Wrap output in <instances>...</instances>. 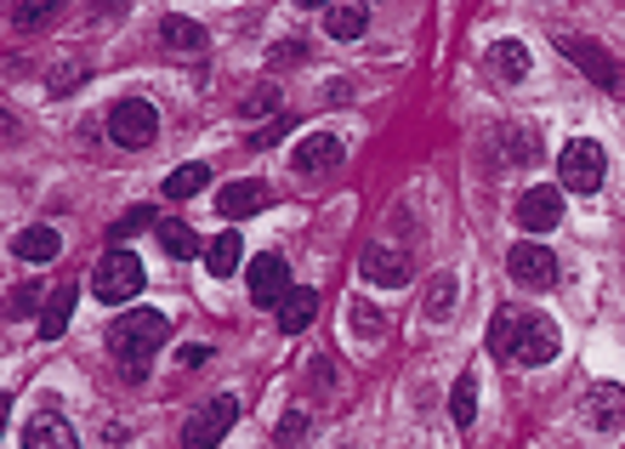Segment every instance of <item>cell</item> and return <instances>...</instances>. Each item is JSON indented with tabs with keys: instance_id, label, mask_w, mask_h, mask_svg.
<instances>
[{
	"instance_id": "cell-5",
	"label": "cell",
	"mask_w": 625,
	"mask_h": 449,
	"mask_svg": "<svg viewBox=\"0 0 625 449\" xmlns=\"http://www.w3.org/2000/svg\"><path fill=\"white\" fill-rule=\"evenodd\" d=\"M234 421H239V398H234V392L211 398L205 410H193V415H188V427H183V449H216L222 438H228Z\"/></svg>"
},
{
	"instance_id": "cell-21",
	"label": "cell",
	"mask_w": 625,
	"mask_h": 449,
	"mask_svg": "<svg viewBox=\"0 0 625 449\" xmlns=\"http://www.w3.org/2000/svg\"><path fill=\"white\" fill-rule=\"evenodd\" d=\"M364 23H370L364 7H324V29H330V40H359Z\"/></svg>"
},
{
	"instance_id": "cell-9",
	"label": "cell",
	"mask_w": 625,
	"mask_h": 449,
	"mask_svg": "<svg viewBox=\"0 0 625 449\" xmlns=\"http://www.w3.org/2000/svg\"><path fill=\"white\" fill-rule=\"evenodd\" d=\"M347 154V137L341 132H308L302 142L290 148V165L302 171V177H318V171H336Z\"/></svg>"
},
{
	"instance_id": "cell-34",
	"label": "cell",
	"mask_w": 625,
	"mask_h": 449,
	"mask_svg": "<svg viewBox=\"0 0 625 449\" xmlns=\"http://www.w3.org/2000/svg\"><path fill=\"white\" fill-rule=\"evenodd\" d=\"M52 17H58V7H17L12 12L17 29H40V23H52Z\"/></svg>"
},
{
	"instance_id": "cell-36",
	"label": "cell",
	"mask_w": 625,
	"mask_h": 449,
	"mask_svg": "<svg viewBox=\"0 0 625 449\" xmlns=\"http://www.w3.org/2000/svg\"><path fill=\"white\" fill-rule=\"evenodd\" d=\"M205 359H211V347H205V341H188L183 353H177V364H183V370H199Z\"/></svg>"
},
{
	"instance_id": "cell-31",
	"label": "cell",
	"mask_w": 625,
	"mask_h": 449,
	"mask_svg": "<svg viewBox=\"0 0 625 449\" xmlns=\"http://www.w3.org/2000/svg\"><path fill=\"white\" fill-rule=\"evenodd\" d=\"M308 427H313V421H308V410H290V415L279 421V449H296V444L308 438Z\"/></svg>"
},
{
	"instance_id": "cell-22",
	"label": "cell",
	"mask_w": 625,
	"mask_h": 449,
	"mask_svg": "<svg viewBox=\"0 0 625 449\" xmlns=\"http://www.w3.org/2000/svg\"><path fill=\"white\" fill-rule=\"evenodd\" d=\"M211 188V165H177L165 177V199H193V194H205Z\"/></svg>"
},
{
	"instance_id": "cell-33",
	"label": "cell",
	"mask_w": 625,
	"mask_h": 449,
	"mask_svg": "<svg viewBox=\"0 0 625 449\" xmlns=\"http://www.w3.org/2000/svg\"><path fill=\"white\" fill-rule=\"evenodd\" d=\"M40 308V296H35V285H17L12 296H7V319H29Z\"/></svg>"
},
{
	"instance_id": "cell-17",
	"label": "cell",
	"mask_w": 625,
	"mask_h": 449,
	"mask_svg": "<svg viewBox=\"0 0 625 449\" xmlns=\"http://www.w3.org/2000/svg\"><path fill=\"white\" fill-rule=\"evenodd\" d=\"M245 262V239L234 228H222L211 245H205V267H211V279H228V273H239Z\"/></svg>"
},
{
	"instance_id": "cell-15",
	"label": "cell",
	"mask_w": 625,
	"mask_h": 449,
	"mask_svg": "<svg viewBox=\"0 0 625 449\" xmlns=\"http://www.w3.org/2000/svg\"><path fill=\"white\" fill-rule=\"evenodd\" d=\"M359 267H364V279H370V285H387V290L410 279V262H404V251H387V245H370Z\"/></svg>"
},
{
	"instance_id": "cell-8",
	"label": "cell",
	"mask_w": 625,
	"mask_h": 449,
	"mask_svg": "<svg viewBox=\"0 0 625 449\" xmlns=\"http://www.w3.org/2000/svg\"><path fill=\"white\" fill-rule=\"evenodd\" d=\"M507 273L517 285H529V290H546V285H558V257L546 251V245H535V239H517L507 251Z\"/></svg>"
},
{
	"instance_id": "cell-37",
	"label": "cell",
	"mask_w": 625,
	"mask_h": 449,
	"mask_svg": "<svg viewBox=\"0 0 625 449\" xmlns=\"http://www.w3.org/2000/svg\"><path fill=\"white\" fill-rule=\"evenodd\" d=\"M296 58H308V46H296V40L290 46H273V63H296Z\"/></svg>"
},
{
	"instance_id": "cell-4",
	"label": "cell",
	"mask_w": 625,
	"mask_h": 449,
	"mask_svg": "<svg viewBox=\"0 0 625 449\" xmlns=\"http://www.w3.org/2000/svg\"><path fill=\"white\" fill-rule=\"evenodd\" d=\"M558 52L574 63V68H586L591 74V86H603V91H625V63H614L597 40H580V35H558Z\"/></svg>"
},
{
	"instance_id": "cell-26",
	"label": "cell",
	"mask_w": 625,
	"mask_h": 449,
	"mask_svg": "<svg viewBox=\"0 0 625 449\" xmlns=\"http://www.w3.org/2000/svg\"><path fill=\"white\" fill-rule=\"evenodd\" d=\"M455 296H461V285H455V273H438V279L427 285V319H449L455 313Z\"/></svg>"
},
{
	"instance_id": "cell-16",
	"label": "cell",
	"mask_w": 625,
	"mask_h": 449,
	"mask_svg": "<svg viewBox=\"0 0 625 449\" xmlns=\"http://www.w3.org/2000/svg\"><path fill=\"white\" fill-rule=\"evenodd\" d=\"M489 68H495L507 86L529 80V46H523V40H495V46H489Z\"/></svg>"
},
{
	"instance_id": "cell-12",
	"label": "cell",
	"mask_w": 625,
	"mask_h": 449,
	"mask_svg": "<svg viewBox=\"0 0 625 449\" xmlns=\"http://www.w3.org/2000/svg\"><path fill=\"white\" fill-rule=\"evenodd\" d=\"M586 421L597 433H620L625 427V387L620 382H597L586 392Z\"/></svg>"
},
{
	"instance_id": "cell-28",
	"label": "cell",
	"mask_w": 625,
	"mask_h": 449,
	"mask_svg": "<svg viewBox=\"0 0 625 449\" xmlns=\"http://www.w3.org/2000/svg\"><path fill=\"white\" fill-rule=\"evenodd\" d=\"M512 336H517V313L507 308V313H495V324H489V353L512 359Z\"/></svg>"
},
{
	"instance_id": "cell-24",
	"label": "cell",
	"mask_w": 625,
	"mask_h": 449,
	"mask_svg": "<svg viewBox=\"0 0 625 449\" xmlns=\"http://www.w3.org/2000/svg\"><path fill=\"white\" fill-rule=\"evenodd\" d=\"M160 251L188 262V257H199V234L188 228V222H160Z\"/></svg>"
},
{
	"instance_id": "cell-29",
	"label": "cell",
	"mask_w": 625,
	"mask_h": 449,
	"mask_svg": "<svg viewBox=\"0 0 625 449\" xmlns=\"http://www.w3.org/2000/svg\"><path fill=\"white\" fill-rule=\"evenodd\" d=\"M273 109H279V86H257V91H245V97H239V114H245V120L273 114Z\"/></svg>"
},
{
	"instance_id": "cell-32",
	"label": "cell",
	"mask_w": 625,
	"mask_h": 449,
	"mask_svg": "<svg viewBox=\"0 0 625 449\" xmlns=\"http://www.w3.org/2000/svg\"><path fill=\"white\" fill-rule=\"evenodd\" d=\"M347 313H353V330H359L364 341H375V336H382V313H375L370 302H353Z\"/></svg>"
},
{
	"instance_id": "cell-19",
	"label": "cell",
	"mask_w": 625,
	"mask_h": 449,
	"mask_svg": "<svg viewBox=\"0 0 625 449\" xmlns=\"http://www.w3.org/2000/svg\"><path fill=\"white\" fill-rule=\"evenodd\" d=\"M160 40H165V46H177V52H205V46H211V35L199 29L193 17H177V12H165V17H160Z\"/></svg>"
},
{
	"instance_id": "cell-35",
	"label": "cell",
	"mask_w": 625,
	"mask_h": 449,
	"mask_svg": "<svg viewBox=\"0 0 625 449\" xmlns=\"http://www.w3.org/2000/svg\"><path fill=\"white\" fill-rule=\"evenodd\" d=\"M290 132V120H273V126H262V132H250V148H273V142H279Z\"/></svg>"
},
{
	"instance_id": "cell-11",
	"label": "cell",
	"mask_w": 625,
	"mask_h": 449,
	"mask_svg": "<svg viewBox=\"0 0 625 449\" xmlns=\"http://www.w3.org/2000/svg\"><path fill=\"white\" fill-rule=\"evenodd\" d=\"M517 222H523V234H552L558 222H563V188H529L517 199Z\"/></svg>"
},
{
	"instance_id": "cell-3",
	"label": "cell",
	"mask_w": 625,
	"mask_h": 449,
	"mask_svg": "<svg viewBox=\"0 0 625 449\" xmlns=\"http://www.w3.org/2000/svg\"><path fill=\"white\" fill-rule=\"evenodd\" d=\"M603 171H609V160H603V148H597L591 137H574L558 154V177H563L568 194H597L603 188Z\"/></svg>"
},
{
	"instance_id": "cell-2",
	"label": "cell",
	"mask_w": 625,
	"mask_h": 449,
	"mask_svg": "<svg viewBox=\"0 0 625 449\" xmlns=\"http://www.w3.org/2000/svg\"><path fill=\"white\" fill-rule=\"evenodd\" d=\"M142 262L132 257V251H109L103 262H97V273H91V290H97V302H109V308H120V302H132V296L142 290Z\"/></svg>"
},
{
	"instance_id": "cell-30",
	"label": "cell",
	"mask_w": 625,
	"mask_h": 449,
	"mask_svg": "<svg viewBox=\"0 0 625 449\" xmlns=\"http://www.w3.org/2000/svg\"><path fill=\"white\" fill-rule=\"evenodd\" d=\"M148 222H154V211H148V205H132V211H125L120 222H114V228H109V239L120 245V239H137L142 228H148Z\"/></svg>"
},
{
	"instance_id": "cell-14",
	"label": "cell",
	"mask_w": 625,
	"mask_h": 449,
	"mask_svg": "<svg viewBox=\"0 0 625 449\" xmlns=\"http://www.w3.org/2000/svg\"><path fill=\"white\" fill-rule=\"evenodd\" d=\"M262 205H267V188H262V183H222V188H216V211L228 216V222L257 216Z\"/></svg>"
},
{
	"instance_id": "cell-10",
	"label": "cell",
	"mask_w": 625,
	"mask_h": 449,
	"mask_svg": "<svg viewBox=\"0 0 625 449\" xmlns=\"http://www.w3.org/2000/svg\"><path fill=\"white\" fill-rule=\"evenodd\" d=\"M296 285H290V267H285V257H257L250 262V302L257 308H285V296H290Z\"/></svg>"
},
{
	"instance_id": "cell-18",
	"label": "cell",
	"mask_w": 625,
	"mask_h": 449,
	"mask_svg": "<svg viewBox=\"0 0 625 449\" xmlns=\"http://www.w3.org/2000/svg\"><path fill=\"white\" fill-rule=\"evenodd\" d=\"M63 251V234L58 228H23L17 239H12V257L17 262H52Z\"/></svg>"
},
{
	"instance_id": "cell-20",
	"label": "cell",
	"mask_w": 625,
	"mask_h": 449,
	"mask_svg": "<svg viewBox=\"0 0 625 449\" xmlns=\"http://www.w3.org/2000/svg\"><path fill=\"white\" fill-rule=\"evenodd\" d=\"M313 313H318V290H308V285L290 290L285 308H279V330H285V336H302L308 324H313Z\"/></svg>"
},
{
	"instance_id": "cell-25",
	"label": "cell",
	"mask_w": 625,
	"mask_h": 449,
	"mask_svg": "<svg viewBox=\"0 0 625 449\" xmlns=\"http://www.w3.org/2000/svg\"><path fill=\"white\" fill-rule=\"evenodd\" d=\"M68 313H74V285H63L52 302H46V313H40V336H46V341H58V336L68 330Z\"/></svg>"
},
{
	"instance_id": "cell-6",
	"label": "cell",
	"mask_w": 625,
	"mask_h": 449,
	"mask_svg": "<svg viewBox=\"0 0 625 449\" xmlns=\"http://www.w3.org/2000/svg\"><path fill=\"white\" fill-rule=\"evenodd\" d=\"M154 132H160V114H154V103H142V97H120L109 109V137L120 148H148Z\"/></svg>"
},
{
	"instance_id": "cell-13",
	"label": "cell",
	"mask_w": 625,
	"mask_h": 449,
	"mask_svg": "<svg viewBox=\"0 0 625 449\" xmlns=\"http://www.w3.org/2000/svg\"><path fill=\"white\" fill-rule=\"evenodd\" d=\"M23 449H80V438H74V427L63 415H35L29 427H23Z\"/></svg>"
},
{
	"instance_id": "cell-1",
	"label": "cell",
	"mask_w": 625,
	"mask_h": 449,
	"mask_svg": "<svg viewBox=\"0 0 625 449\" xmlns=\"http://www.w3.org/2000/svg\"><path fill=\"white\" fill-rule=\"evenodd\" d=\"M171 336V313L160 308H137V313H120L109 324V347H114V359H125V370H132V382L142 376V364L165 347Z\"/></svg>"
},
{
	"instance_id": "cell-27",
	"label": "cell",
	"mask_w": 625,
	"mask_h": 449,
	"mask_svg": "<svg viewBox=\"0 0 625 449\" xmlns=\"http://www.w3.org/2000/svg\"><path fill=\"white\" fill-rule=\"evenodd\" d=\"M500 142H507V154H512L517 165H535V160H540V137L523 132V126H507V132H500Z\"/></svg>"
},
{
	"instance_id": "cell-7",
	"label": "cell",
	"mask_w": 625,
	"mask_h": 449,
	"mask_svg": "<svg viewBox=\"0 0 625 449\" xmlns=\"http://www.w3.org/2000/svg\"><path fill=\"white\" fill-rule=\"evenodd\" d=\"M558 359V324L546 313H517V336H512V364H552Z\"/></svg>"
},
{
	"instance_id": "cell-23",
	"label": "cell",
	"mask_w": 625,
	"mask_h": 449,
	"mask_svg": "<svg viewBox=\"0 0 625 449\" xmlns=\"http://www.w3.org/2000/svg\"><path fill=\"white\" fill-rule=\"evenodd\" d=\"M449 415H455L461 433L478 421V382H472V376H455V387H449Z\"/></svg>"
}]
</instances>
